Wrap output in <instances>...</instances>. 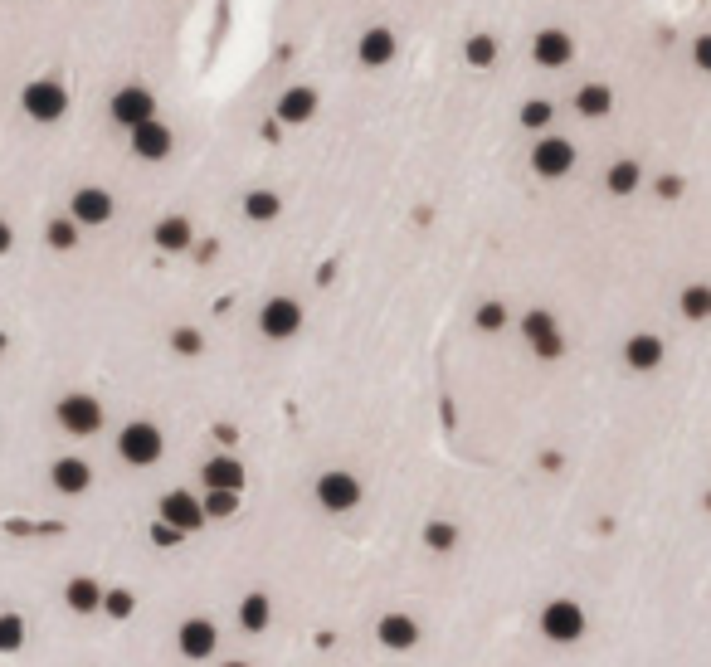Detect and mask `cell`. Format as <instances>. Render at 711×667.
I'll return each instance as SVG.
<instances>
[{
    "instance_id": "1",
    "label": "cell",
    "mask_w": 711,
    "mask_h": 667,
    "mask_svg": "<svg viewBox=\"0 0 711 667\" xmlns=\"http://www.w3.org/2000/svg\"><path fill=\"white\" fill-rule=\"evenodd\" d=\"M161 453H166V439H161L156 424H147V419L122 424V434H117V458H122V463L151 468V463H161Z\"/></svg>"
},
{
    "instance_id": "2",
    "label": "cell",
    "mask_w": 711,
    "mask_h": 667,
    "mask_svg": "<svg viewBox=\"0 0 711 667\" xmlns=\"http://www.w3.org/2000/svg\"><path fill=\"white\" fill-rule=\"evenodd\" d=\"M590 629V619H585V609L575 604V599H551L546 609H541V633L551 638V643H580Z\"/></svg>"
},
{
    "instance_id": "3",
    "label": "cell",
    "mask_w": 711,
    "mask_h": 667,
    "mask_svg": "<svg viewBox=\"0 0 711 667\" xmlns=\"http://www.w3.org/2000/svg\"><path fill=\"white\" fill-rule=\"evenodd\" d=\"M317 507L332 512V517L356 512V507H361V478H356V473H341V468L322 473V478H317Z\"/></svg>"
},
{
    "instance_id": "4",
    "label": "cell",
    "mask_w": 711,
    "mask_h": 667,
    "mask_svg": "<svg viewBox=\"0 0 711 667\" xmlns=\"http://www.w3.org/2000/svg\"><path fill=\"white\" fill-rule=\"evenodd\" d=\"M54 414H59V429L74 434V439H93L103 429V405L93 395H64Z\"/></svg>"
},
{
    "instance_id": "5",
    "label": "cell",
    "mask_w": 711,
    "mask_h": 667,
    "mask_svg": "<svg viewBox=\"0 0 711 667\" xmlns=\"http://www.w3.org/2000/svg\"><path fill=\"white\" fill-rule=\"evenodd\" d=\"M20 103H25V117H35V122H59V117L69 112V93H64V83H54V78H35V83L20 93Z\"/></svg>"
},
{
    "instance_id": "6",
    "label": "cell",
    "mask_w": 711,
    "mask_h": 667,
    "mask_svg": "<svg viewBox=\"0 0 711 667\" xmlns=\"http://www.w3.org/2000/svg\"><path fill=\"white\" fill-rule=\"evenodd\" d=\"M156 521H166V526H176L181 536H190V531H200L205 526V502L195 497V492H166L161 497V507H156Z\"/></svg>"
},
{
    "instance_id": "7",
    "label": "cell",
    "mask_w": 711,
    "mask_h": 667,
    "mask_svg": "<svg viewBox=\"0 0 711 667\" xmlns=\"http://www.w3.org/2000/svg\"><path fill=\"white\" fill-rule=\"evenodd\" d=\"M522 336L531 341V351H536L541 361H561V356H565L561 327H556V317H551V312H541V307L522 317Z\"/></svg>"
},
{
    "instance_id": "8",
    "label": "cell",
    "mask_w": 711,
    "mask_h": 667,
    "mask_svg": "<svg viewBox=\"0 0 711 667\" xmlns=\"http://www.w3.org/2000/svg\"><path fill=\"white\" fill-rule=\"evenodd\" d=\"M302 327V307L298 297H268L259 312V332L268 336V341H288V336H298Z\"/></svg>"
},
{
    "instance_id": "9",
    "label": "cell",
    "mask_w": 711,
    "mask_h": 667,
    "mask_svg": "<svg viewBox=\"0 0 711 667\" xmlns=\"http://www.w3.org/2000/svg\"><path fill=\"white\" fill-rule=\"evenodd\" d=\"M570 166H575V147L565 142V137H541L536 147H531V171L536 176H546V181H561V176H570Z\"/></svg>"
},
{
    "instance_id": "10",
    "label": "cell",
    "mask_w": 711,
    "mask_h": 667,
    "mask_svg": "<svg viewBox=\"0 0 711 667\" xmlns=\"http://www.w3.org/2000/svg\"><path fill=\"white\" fill-rule=\"evenodd\" d=\"M156 117V98H151L142 83H132V88H117L113 93V122L117 127H127V132H137L142 122Z\"/></svg>"
},
{
    "instance_id": "11",
    "label": "cell",
    "mask_w": 711,
    "mask_h": 667,
    "mask_svg": "<svg viewBox=\"0 0 711 667\" xmlns=\"http://www.w3.org/2000/svg\"><path fill=\"white\" fill-rule=\"evenodd\" d=\"M176 648H181V658H190V663H205V658H215V648H220V629H215L210 619H186V624L176 629Z\"/></svg>"
},
{
    "instance_id": "12",
    "label": "cell",
    "mask_w": 711,
    "mask_h": 667,
    "mask_svg": "<svg viewBox=\"0 0 711 667\" xmlns=\"http://www.w3.org/2000/svg\"><path fill=\"white\" fill-rule=\"evenodd\" d=\"M69 220L83 229H93V224H108L113 220V195L103 186H83V190H74V200H69Z\"/></svg>"
},
{
    "instance_id": "13",
    "label": "cell",
    "mask_w": 711,
    "mask_h": 667,
    "mask_svg": "<svg viewBox=\"0 0 711 667\" xmlns=\"http://www.w3.org/2000/svg\"><path fill=\"white\" fill-rule=\"evenodd\" d=\"M200 482L205 492H244V463L234 453H215L200 463Z\"/></svg>"
},
{
    "instance_id": "14",
    "label": "cell",
    "mask_w": 711,
    "mask_h": 667,
    "mask_svg": "<svg viewBox=\"0 0 711 667\" xmlns=\"http://www.w3.org/2000/svg\"><path fill=\"white\" fill-rule=\"evenodd\" d=\"M531 59H536L541 69H565V64L575 59V39L551 25V30H541V35L531 39Z\"/></svg>"
},
{
    "instance_id": "15",
    "label": "cell",
    "mask_w": 711,
    "mask_h": 667,
    "mask_svg": "<svg viewBox=\"0 0 711 667\" xmlns=\"http://www.w3.org/2000/svg\"><path fill=\"white\" fill-rule=\"evenodd\" d=\"M395 49H400V39L390 25H371L366 35L356 39V59L366 64V69H385L390 59H395Z\"/></svg>"
},
{
    "instance_id": "16",
    "label": "cell",
    "mask_w": 711,
    "mask_h": 667,
    "mask_svg": "<svg viewBox=\"0 0 711 667\" xmlns=\"http://www.w3.org/2000/svg\"><path fill=\"white\" fill-rule=\"evenodd\" d=\"M171 147H176V137H171V127H166L161 117H151V122H142V127L132 132V151H137L142 161H166Z\"/></svg>"
},
{
    "instance_id": "17",
    "label": "cell",
    "mask_w": 711,
    "mask_h": 667,
    "mask_svg": "<svg viewBox=\"0 0 711 667\" xmlns=\"http://www.w3.org/2000/svg\"><path fill=\"white\" fill-rule=\"evenodd\" d=\"M49 482H54V492H64V497H83L88 487H93V468L83 463V458H54V468H49Z\"/></svg>"
},
{
    "instance_id": "18",
    "label": "cell",
    "mask_w": 711,
    "mask_h": 667,
    "mask_svg": "<svg viewBox=\"0 0 711 667\" xmlns=\"http://www.w3.org/2000/svg\"><path fill=\"white\" fill-rule=\"evenodd\" d=\"M375 638H380V648H390V653H410L414 643H419V624H414L410 614H380Z\"/></svg>"
},
{
    "instance_id": "19",
    "label": "cell",
    "mask_w": 711,
    "mask_h": 667,
    "mask_svg": "<svg viewBox=\"0 0 711 667\" xmlns=\"http://www.w3.org/2000/svg\"><path fill=\"white\" fill-rule=\"evenodd\" d=\"M624 361H629V371H658L668 361V346H663V336L638 332L624 341Z\"/></svg>"
},
{
    "instance_id": "20",
    "label": "cell",
    "mask_w": 711,
    "mask_h": 667,
    "mask_svg": "<svg viewBox=\"0 0 711 667\" xmlns=\"http://www.w3.org/2000/svg\"><path fill=\"white\" fill-rule=\"evenodd\" d=\"M317 117V88H288L283 98H278V122H288V127H302V122H312Z\"/></svg>"
},
{
    "instance_id": "21",
    "label": "cell",
    "mask_w": 711,
    "mask_h": 667,
    "mask_svg": "<svg viewBox=\"0 0 711 667\" xmlns=\"http://www.w3.org/2000/svg\"><path fill=\"white\" fill-rule=\"evenodd\" d=\"M103 594L108 590H103L93 575H74V580L64 585V604H69L74 614H98V609H103Z\"/></svg>"
},
{
    "instance_id": "22",
    "label": "cell",
    "mask_w": 711,
    "mask_h": 667,
    "mask_svg": "<svg viewBox=\"0 0 711 667\" xmlns=\"http://www.w3.org/2000/svg\"><path fill=\"white\" fill-rule=\"evenodd\" d=\"M234 619H239V629L244 633H263L268 629V624H273V599H268V594H244V599H239V609H234Z\"/></svg>"
},
{
    "instance_id": "23",
    "label": "cell",
    "mask_w": 711,
    "mask_h": 667,
    "mask_svg": "<svg viewBox=\"0 0 711 667\" xmlns=\"http://www.w3.org/2000/svg\"><path fill=\"white\" fill-rule=\"evenodd\" d=\"M151 239L166 249V254H181V249H190V220L186 215H166V220H156V229H151Z\"/></svg>"
},
{
    "instance_id": "24",
    "label": "cell",
    "mask_w": 711,
    "mask_h": 667,
    "mask_svg": "<svg viewBox=\"0 0 711 667\" xmlns=\"http://www.w3.org/2000/svg\"><path fill=\"white\" fill-rule=\"evenodd\" d=\"M677 307H682V317H687V322H707L711 317V283H687Z\"/></svg>"
},
{
    "instance_id": "25",
    "label": "cell",
    "mask_w": 711,
    "mask_h": 667,
    "mask_svg": "<svg viewBox=\"0 0 711 667\" xmlns=\"http://www.w3.org/2000/svg\"><path fill=\"white\" fill-rule=\"evenodd\" d=\"M609 108H614V93H609L604 83H585V88L575 93V112H580V117H604Z\"/></svg>"
},
{
    "instance_id": "26",
    "label": "cell",
    "mask_w": 711,
    "mask_h": 667,
    "mask_svg": "<svg viewBox=\"0 0 711 667\" xmlns=\"http://www.w3.org/2000/svg\"><path fill=\"white\" fill-rule=\"evenodd\" d=\"M244 215L254 224H268L283 215V200H278L273 190H249V195H244Z\"/></svg>"
},
{
    "instance_id": "27",
    "label": "cell",
    "mask_w": 711,
    "mask_h": 667,
    "mask_svg": "<svg viewBox=\"0 0 711 667\" xmlns=\"http://www.w3.org/2000/svg\"><path fill=\"white\" fill-rule=\"evenodd\" d=\"M604 181H609V195H634L643 186V166L638 161H614Z\"/></svg>"
},
{
    "instance_id": "28",
    "label": "cell",
    "mask_w": 711,
    "mask_h": 667,
    "mask_svg": "<svg viewBox=\"0 0 711 667\" xmlns=\"http://www.w3.org/2000/svg\"><path fill=\"white\" fill-rule=\"evenodd\" d=\"M424 546H429L434 556H449L453 546H458V526L444 521V517H434L429 526H424Z\"/></svg>"
},
{
    "instance_id": "29",
    "label": "cell",
    "mask_w": 711,
    "mask_h": 667,
    "mask_svg": "<svg viewBox=\"0 0 711 667\" xmlns=\"http://www.w3.org/2000/svg\"><path fill=\"white\" fill-rule=\"evenodd\" d=\"M25 619L20 614H0V653H20L25 648Z\"/></svg>"
},
{
    "instance_id": "30",
    "label": "cell",
    "mask_w": 711,
    "mask_h": 667,
    "mask_svg": "<svg viewBox=\"0 0 711 667\" xmlns=\"http://www.w3.org/2000/svg\"><path fill=\"white\" fill-rule=\"evenodd\" d=\"M556 122V103H546V98H531L522 108V127H531V132H546Z\"/></svg>"
},
{
    "instance_id": "31",
    "label": "cell",
    "mask_w": 711,
    "mask_h": 667,
    "mask_svg": "<svg viewBox=\"0 0 711 667\" xmlns=\"http://www.w3.org/2000/svg\"><path fill=\"white\" fill-rule=\"evenodd\" d=\"M239 512V492H205V521H225Z\"/></svg>"
},
{
    "instance_id": "32",
    "label": "cell",
    "mask_w": 711,
    "mask_h": 667,
    "mask_svg": "<svg viewBox=\"0 0 711 667\" xmlns=\"http://www.w3.org/2000/svg\"><path fill=\"white\" fill-rule=\"evenodd\" d=\"M463 54H468V64H473V69H487V64L497 59V39H492V35H473Z\"/></svg>"
},
{
    "instance_id": "33",
    "label": "cell",
    "mask_w": 711,
    "mask_h": 667,
    "mask_svg": "<svg viewBox=\"0 0 711 667\" xmlns=\"http://www.w3.org/2000/svg\"><path fill=\"white\" fill-rule=\"evenodd\" d=\"M103 609H108L117 624H122V619H132V614H137V594H132V590H108V594H103Z\"/></svg>"
},
{
    "instance_id": "34",
    "label": "cell",
    "mask_w": 711,
    "mask_h": 667,
    "mask_svg": "<svg viewBox=\"0 0 711 667\" xmlns=\"http://www.w3.org/2000/svg\"><path fill=\"white\" fill-rule=\"evenodd\" d=\"M473 327H478V332H502V327H507V307H502V302H483V307L473 312Z\"/></svg>"
},
{
    "instance_id": "35",
    "label": "cell",
    "mask_w": 711,
    "mask_h": 667,
    "mask_svg": "<svg viewBox=\"0 0 711 667\" xmlns=\"http://www.w3.org/2000/svg\"><path fill=\"white\" fill-rule=\"evenodd\" d=\"M44 239H49V249H59V254H64V249H74L78 244V224L74 220H54L49 229H44Z\"/></svg>"
},
{
    "instance_id": "36",
    "label": "cell",
    "mask_w": 711,
    "mask_h": 667,
    "mask_svg": "<svg viewBox=\"0 0 711 667\" xmlns=\"http://www.w3.org/2000/svg\"><path fill=\"white\" fill-rule=\"evenodd\" d=\"M171 346H176L181 356H200V351H205V341H200V332H190V327H181V332L171 336Z\"/></svg>"
},
{
    "instance_id": "37",
    "label": "cell",
    "mask_w": 711,
    "mask_h": 667,
    "mask_svg": "<svg viewBox=\"0 0 711 667\" xmlns=\"http://www.w3.org/2000/svg\"><path fill=\"white\" fill-rule=\"evenodd\" d=\"M151 541H156V546H176V541H186V536H181L176 526H166V521H151Z\"/></svg>"
},
{
    "instance_id": "38",
    "label": "cell",
    "mask_w": 711,
    "mask_h": 667,
    "mask_svg": "<svg viewBox=\"0 0 711 667\" xmlns=\"http://www.w3.org/2000/svg\"><path fill=\"white\" fill-rule=\"evenodd\" d=\"M692 59H697V69H707L711 74V35H702L697 44H692Z\"/></svg>"
},
{
    "instance_id": "39",
    "label": "cell",
    "mask_w": 711,
    "mask_h": 667,
    "mask_svg": "<svg viewBox=\"0 0 711 667\" xmlns=\"http://www.w3.org/2000/svg\"><path fill=\"white\" fill-rule=\"evenodd\" d=\"M658 195H663V200L682 195V181H677V176H663V181H658Z\"/></svg>"
},
{
    "instance_id": "40",
    "label": "cell",
    "mask_w": 711,
    "mask_h": 667,
    "mask_svg": "<svg viewBox=\"0 0 711 667\" xmlns=\"http://www.w3.org/2000/svg\"><path fill=\"white\" fill-rule=\"evenodd\" d=\"M10 244H15V234H10V224L0 220V259H5V254H10Z\"/></svg>"
},
{
    "instance_id": "41",
    "label": "cell",
    "mask_w": 711,
    "mask_h": 667,
    "mask_svg": "<svg viewBox=\"0 0 711 667\" xmlns=\"http://www.w3.org/2000/svg\"><path fill=\"white\" fill-rule=\"evenodd\" d=\"M0 356H5V332H0Z\"/></svg>"
},
{
    "instance_id": "42",
    "label": "cell",
    "mask_w": 711,
    "mask_h": 667,
    "mask_svg": "<svg viewBox=\"0 0 711 667\" xmlns=\"http://www.w3.org/2000/svg\"><path fill=\"white\" fill-rule=\"evenodd\" d=\"M225 667H249V663H225Z\"/></svg>"
},
{
    "instance_id": "43",
    "label": "cell",
    "mask_w": 711,
    "mask_h": 667,
    "mask_svg": "<svg viewBox=\"0 0 711 667\" xmlns=\"http://www.w3.org/2000/svg\"><path fill=\"white\" fill-rule=\"evenodd\" d=\"M707 507H711V492H707Z\"/></svg>"
}]
</instances>
